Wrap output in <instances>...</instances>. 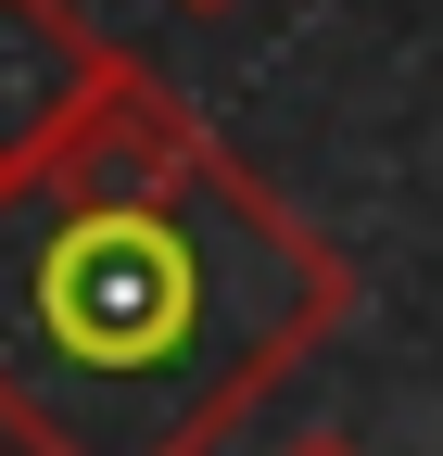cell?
<instances>
[{
	"label": "cell",
	"mask_w": 443,
	"mask_h": 456,
	"mask_svg": "<svg viewBox=\"0 0 443 456\" xmlns=\"http://www.w3.org/2000/svg\"><path fill=\"white\" fill-rule=\"evenodd\" d=\"M292 456H355V444H342V431H317V444H292Z\"/></svg>",
	"instance_id": "obj_3"
},
{
	"label": "cell",
	"mask_w": 443,
	"mask_h": 456,
	"mask_svg": "<svg viewBox=\"0 0 443 456\" xmlns=\"http://www.w3.org/2000/svg\"><path fill=\"white\" fill-rule=\"evenodd\" d=\"M342 317L355 254L152 64L0 191V419L26 456H215Z\"/></svg>",
	"instance_id": "obj_1"
},
{
	"label": "cell",
	"mask_w": 443,
	"mask_h": 456,
	"mask_svg": "<svg viewBox=\"0 0 443 456\" xmlns=\"http://www.w3.org/2000/svg\"><path fill=\"white\" fill-rule=\"evenodd\" d=\"M0 456H26V431H13V419H0Z\"/></svg>",
	"instance_id": "obj_5"
},
{
	"label": "cell",
	"mask_w": 443,
	"mask_h": 456,
	"mask_svg": "<svg viewBox=\"0 0 443 456\" xmlns=\"http://www.w3.org/2000/svg\"><path fill=\"white\" fill-rule=\"evenodd\" d=\"M115 77H127V51L101 38L77 0H0V191H13Z\"/></svg>",
	"instance_id": "obj_2"
},
{
	"label": "cell",
	"mask_w": 443,
	"mask_h": 456,
	"mask_svg": "<svg viewBox=\"0 0 443 456\" xmlns=\"http://www.w3.org/2000/svg\"><path fill=\"white\" fill-rule=\"evenodd\" d=\"M165 13H229V0H165Z\"/></svg>",
	"instance_id": "obj_4"
}]
</instances>
